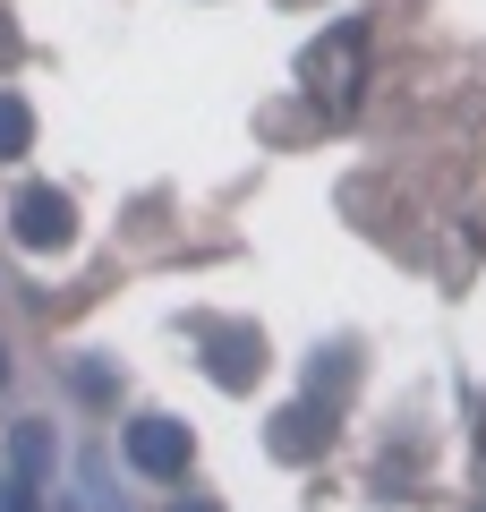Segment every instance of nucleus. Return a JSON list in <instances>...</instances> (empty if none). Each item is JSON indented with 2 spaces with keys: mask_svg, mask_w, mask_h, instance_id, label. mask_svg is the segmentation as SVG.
<instances>
[{
  "mask_svg": "<svg viewBox=\"0 0 486 512\" xmlns=\"http://www.w3.org/2000/svg\"><path fill=\"white\" fill-rule=\"evenodd\" d=\"M359 43H367V26H359V18H350V26H333V43H307L299 77L316 86V103L350 111V94H359Z\"/></svg>",
  "mask_w": 486,
  "mask_h": 512,
  "instance_id": "nucleus-1",
  "label": "nucleus"
},
{
  "mask_svg": "<svg viewBox=\"0 0 486 512\" xmlns=\"http://www.w3.org/2000/svg\"><path fill=\"white\" fill-rule=\"evenodd\" d=\"M9 231H18V248L60 256L77 239V205L60 197V188H18V197H9Z\"/></svg>",
  "mask_w": 486,
  "mask_h": 512,
  "instance_id": "nucleus-2",
  "label": "nucleus"
},
{
  "mask_svg": "<svg viewBox=\"0 0 486 512\" xmlns=\"http://www.w3.org/2000/svg\"><path fill=\"white\" fill-rule=\"evenodd\" d=\"M120 444H128V470H145V478H188V453H197V444H188V427L162 419V410L128 419Z\"/></svg>",
  "mask_w": 486,
  "mask_h": 512,
  "instance_id": "nucleus-3",
  "label": "nucleus"
},
{
  "mask_svg": "<svg viewBox=\"0 0 486 512\" xmlns=\"http://www.w3.org/2000/svg\"><path fill=\"white\" fill-rule=\"evenodd\" d=\"M43 470H52V427H18L9 436V461H0V512H35Z\"/></svg>",
  "mask_w": 486,
  "mask_h": 512,
  "instance_id": "nucleus-4",
  "label": "nucleus"
},
{
  "mask_svg": "<svg viewBox=\"0 0 486 512\" xmlns=\"http://www.w3.org/2000/svg\"><path fill=\"white\" fill-rule=\"evenodd\" d=\"M205 367H214L222 393L256 384V376H265V333H256V325H205Z\"/></svg>",
  "mask_w": 486,
  "mask_h": 512,
  "instance_id": "nucleus-5",
  "label": "nucleus"
},
{
  "mask_svg": "<svg viewBox=\"0 0 486 512\" xmlns=\"http://www.w3.org/2000/svg\"><path fill=\"white\" fill-rule=\"evenodd\" d=\"M273 453H282V461H316L324 453V419H316V410H282V419H273Z\"/></svg>",
  "mask_w": 486,
  "mask_h": 512,
  "instance_id": "nucleus-6",
  "label": "nucleus"
},
{
  "mask_svg": "<svg viewBox=\"0 0 486 512\" xmlns=\"http://www.w3.org/2000/svg\"><path fill=\"white\" fill-rule=\"evenodd\" d=\"M26 146H35V111H26V94L0 86V163H18Z\"/></svg>",
  "mask_w": 486,
  "mask_h": 512,
  "instance_id": "nucleus-7",
  "label": "nucleus"
},
{
  "mask_svg": "<svg viewBox=\"0 0 486 512\" xmlns=\"http://www.w3.org/2000/svg\"><path fill=\"white\" fill-rule=\"evenodd\" d=\"M171 512H214V504H205V495H188V504H171Z\"/></svg>",
  "mask_w": 486,
  "mask_h": 512,
  "instance_id": "nucleus-8",
  "label": "nucleus"
},
{
  "mask_svg": "<svg viewBox=\"0 0 486 512\" xmlns=\"http://www.w3.org/2000/svg\"><path fill=\"white\" fill-rule=\"evenodd\" d=\"M0 384H9V359H0Z\"/></svg>",
  "mask_w": 486,
  "mask_h": 512,
  "instance_id": "nucleus-9",
  "label": "nucleus"
}]
</instances>
